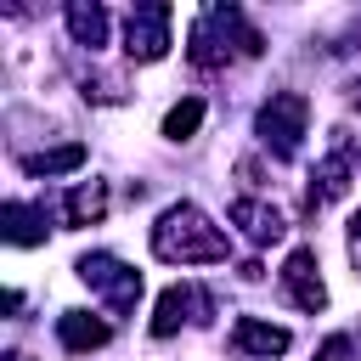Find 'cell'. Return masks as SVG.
I'll list each match as a JSON object with an SVG mask.
<instances>
[{
  "instance_id": "6da1fadb",
  "label": "cell",
  "mask_w": 361,
  "mask_h": 361,
  "mask_svg": "<svg viewBox=\"0 0 361 361\" xmlns=\"http://www.w3.org/2000/svg\"><path fill=\"white\" fill-rule=\"evenodd\" d=\"M152 254L164 265H220L231 254V237L197 203H169L152 220Z\"/></svg>"
},
{
  "instance_id": "7a4b0ae2",
  "label": "cell",
  "mask_w": 361,
  "mask_h": 361,
  "mask_svg": "<svg viewBox=\"0 0 361 361\" xmlns=\"http://www.w3.org/2000/svg\"><path fill=\"white\" fill-rule=\"evenodd\" d=\"M305 124H310V102L299 90H276L271 102H259L254 113V135L271 158H299V141H305Z\"/></svg>"
},
{
  "instance_id": "3957f363",
  "label": "cell",
  "mask_w": 361,
  "mask_h": 361,
  "mask_svg": "<svg viewBox=\"0 0 361 361\" xmlns=\"http://www.w3.org/2000/svg\"><path fill=\"white\" fill-rule=\"evenodd\" d=\"M73 271H79L85 288H96V293L107 299L113 316H130V310L141 305V271H135V265H124V259H113V254H85Z\"/></svg>"
},
{
  "instance_id": "277c9868",
  "label": "cell",
  "mask_w": 361,
  "mask_h": 361,
  "mask_svg": "<svg viewBox=\"0 0 361 361\" xmlns=\"http://www.w3.org/2000/svg\"><path fill=\"white\" fill-rule=\"evenodd\" d=\"M276 282H282V299H288L293 310H305V316H322V310H327V282H322V259H316L310 243H299V248L282 259Z\"/></svg>"
},
{
  "instance_id": "5b68a950",
  "label": "cell",
  "mask_w": 361,
  "mask_h": 361,
  "mask_svg": "<svg viewBox=\"0 0 361 361\" xmlns=\"http://www.w3.org/2000/svg\"><path fill=\"white\" fill-rule=\"evenodd\" d=\"M169 23H175V6L169 0H147L124 17V56L130 62H158L169 51Z\"/></svg>"
},
{
  "instance_id": "8992f818",
  "label": "cell",
  "mask_w": 361,
  "mask_h": 361,
  "mask_svg": "<svg viewBox=\"0 0 361 361\" xmlns=\"http://www.w3.org/2000/svg\"><path fill=\"white\" fill-rule=\"evenodd\" d=\"M350 169H355V158H350V135L344 130H333V152L310 169V186H305V209L310 214H322L327 203H338L344 192H350Z\"/></svg>"
},
{
  "instance_id": "52a82bcc",
  "label": "cell",
  "mask_w": 361,
  "mask_h": 361,
  "mask_svg": "<svg viewBox=\"0 0 361 361\" xmlns=\"http://www.w3.org/2000/svg\"><path fill=\"white\" fill-rule=\"evenodd\" d=\"M209 293L203 288H186V282H175V288H164L158 293V305H152V338H169V333H180V322H209Z\"/></svg>"
},
{
  "instance_id": "ba28073f",
  "label": "cell",
  "mask_w": 361,
  "mask_h": 361,
  "mask_svg": "<svg viewBox=\"0 0 361 361\" xmlns=\"http://www.w3.org/2000/svg\"><path fill=\"white\" fill-rule=\"evenodd\" d=\"M231 226H243V237L254 243V248H271V243H282L288 237V220H282V209L276 203H265V197H231Z\"/></svg>"
},
{
  "instance_id": "9c48e42d",
  "label": "cell",
  "mask_w": 361,
  "mask_h": 361,
  "mask_svg": "<svg viewBox=\"0 0 361 361\" xmlns=\"http://www.w3.org/2000/svg\"><path fill=\"white\" fill-rule=\"evenodd\" d=\"M56 338H62V350L90 355V350H102V344L113 338V327H107L102 316H90V310H62V316H56Z\"/></svg>"
},
{
  "instance_id": "30bf717a",
  "label": "cell",
  "mask_w": 361,
  "mask_h": 361,
  "mask_svg": "<svg viewBox=\"0 0 361 361\" xmlns=\"http://www.w3.org/2000/svg\"><path fill=\"white\" fill-rule=\"evenodd\" d=\"M288 344H293L288 327L259 322V316H237V327H231V350H237V355H282Z\"/></svg>"
},
{
  "instance_id": "8fae6325",
  "label": "cell",
  "mask_w": 361,
  "mask_h": 361,
  "mask_svg": "<svg viewBox=\"0 0 361 361\" xmlns=\"http://www.w3.org/2000/svg\"><path fill=\"white\" fill-rule=\"evenodd\" d=\"M62 17H68L73 45H85V51H102V45H107V11H102L96 0H68Z\"/></svg>"
},
{
  "instance_id": "7c38bea8",
  "label": "cell",
  "mask_w": 361,
  "mask_h": 361,
  "mask_svg": "<svg viewBox=\"0 0 361 361\" xmlns=\"http://www.w3.org/2000/svg\"><path fill=\"white\" fill-rule=\"evenodd\" d=\"M0 226H6V243H17V248H34V243H45V209L39 203H6L0 209Z\"/></svg>"
},
{
  "instance_id": "4fadbf2b",
  "label": "cell",
  "mask_w": 361,
  "mask_h": 361,
  "mask_svg": "<svg viewBox=\"0 0 361 361\" xmlns=\"http://www.w3.org/2000/svg\"><path fill=\"white\" fill-rule=\"evenodd\" d=\"M102 214H107V180H79L68 192V203H62V220L68 226H96Z\"/></svg>"
},
{
  "instance_id": "5bb4252c",
  "label": "cell",
  "mask_w": 361,
  "mask_h": 361,
  "mask_svg": "<svg viewBox=\"0 0 361 361\" xmlns=\"http://www.w3.org/2000/svg\"><path fill=\"white\" fill-rule=\"evenodd\" d=\"M85 158H90V152H85V141H62V147H45V152L23 158V169H28V175H73Z\"/></svg>"
},
{
  "instance_id": "9a60e30c",
  "label": "cell",
  "mask_w": 361,
  "mask_h": 361,
  "mask_svg": "<svg viewBox=\"0 0 361 361\" xmlns=\"http://www.w3.org/2000/svg\"><path fill=\"white\" fill-rule=\"evenodd\" d=\"M203 96H186V102H175L169 113H164V141H192L197 135V124H203Z\"/></svg>"
},
{
  "instance_id": "2e32d148",
  "label": "cell",
  "mask_w": 361,
  "mask_h": 361,
  "mask_svg": "<svg viewBox=\"0 0 361 361\" xmlns=\"http://www.w3.org/2000/svg\"><path fill=\"white\" fill-rule=\"evenodd\" d=\"M316 361H361V344L350 333H333V338L316 344Z\"/></svg>"
},
{
  "instance_id": "e0dca14e",
  "label": "cell",
  "mask_w": 361,
  "mask_h": 361,
  "mask_svg": "<svg viewBox=\"0 0 361 361\" xmlns=\"http://www.w3.org/2000/svg\"><path fill=\"white\" fill-rule=\"evenodd\" d=\"M350 259H355V265H361V209H355V214H350Z\"/></svg>"
},
{
  "instance_id": "ac0fdd59",
  "label": "cell",
  "mask_w": 361,
  "mask_h": 361,
  "mask_svg": "<svg viewBox=\"0 0 361 361\" xmlns=\"http://www.w3.org/2000/svg\"><path fill=\"white\" fill-rule=\"evenodd\" d=\"M350 107H361V79H355V85H350Z\"/></svg>"
},
{
  "instance_id": "d6986e66",
  "label": "cell",
  "mask_w": 361,
  "mask_h": 361,
  "mask_svg": "<svg viewBox=\"0 0 361 361\" xmlns=\"http://www.w3.org/2000/svg\"><path fill=\"white\" fill-rule=\"evenodd\" d=\"M0 361H34V355H23V350H6V355H0Z\"/></svg>"
}]
</instances>
